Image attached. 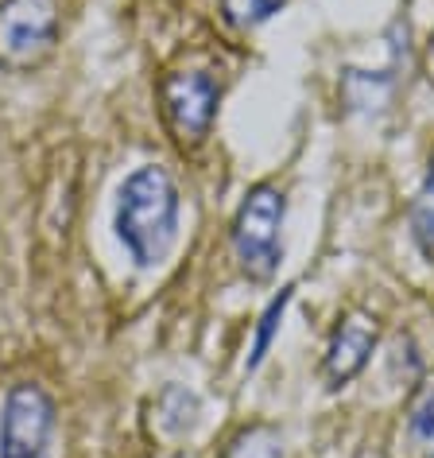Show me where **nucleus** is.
Returning a JSON list of instances; mask_svg holds the SVG:
<instances>
[{"label":"nucleus","instance_id":"8","mask_svg":"<svg viewBox=\"0 0 434 458\" xmlns=\"http://www.w3.org/2000/svg\"><path fill=\"white\" fill-rule=\"evenodd\" d=\"M221 458H283V439L271 423H253L233 435Z\"/></svg>","mask_w":434,"mask_h":458},{"label":"nucleus","instance_id":"1","mask_svg":"<svg viewBox=\"0 0 434 458\" xmlns=\"http://www.w3.org/2000/svg\"><path fill=\"white\" fill-rule=\"evenodd\" d=\"M117 237L136 268H159L179 237V187L167 167L144 164L121 182L117 194Z\"/></svg>","mask_w":434,"mask_h":458},{"label":"nucleus","instance_id":"5","mask_svg":"<svg viewBox=\"0 0 434 458\" xmlns=\"http://www.w3.org/2000/svg\"><path fill=\"white\" fill-rule=\"evenodd\" d=\"M159 106L179 144H202L217 117V82L202 71H175L159 82Z\"/></svg>","mask_w":434,"mask_h":458},{"label":"nucleus","instance_id":"10","mask_svg":"<svg viewBox=\"0 0 434 458\" xmlns=\"http://www.w3.org/2000/svg\"><path fill=\"white\" fill-rule=\"evenodd\" d=\"M159 423H163L171 435L190 431L194 423H198V396L179 385L163 388V396H159Z\"/></svg>","mask_w":434,"mask_h":458},{"label":"nucleus","instance_id":"7","mask_svg":"<svg viewBox=\"0 0 434 458\" xmlns=\"http://www.w3.org/2000/svg\"><path fill=\"white\" fill-rule=\"evenodd\" d=\"M411 242L434 265V159H430V171L422 179L415 202H411Z\"/></svg>","mask_w":434,"mask_h":458},{"label":"nucleus","instance_id":"12","mask_svg":"<svg viewBox=\"0 0 434 458\" xmlns=\"http://www.w3.org/2000/svg\"><path fill=\"white\" fill-rule=\"evenodd\" d=\"M288 0H221V13L233 28H256L271 20Z\"/></svg>","mask_w":434,"mask_h":458},{"label":"nucleus","instance_id":"2","mask_svg":"<svg viewBox=\"0 0 434 458\" xmlns=\"http://www.w3.org/2000/svg\"><path fill=\"white\" fill-rule=\"evenodd\" d=\"M283 214H288V199L271 182H260L245 194L241 210L233 217V257L237 268L253 284H268L280 272L283 260Z\"/></svg>","mask_w":434,"mask_h":458},{"label":"nucleus","instance_id":"6","mask_svg":"<svg viewBox=\"0 0 434 458\" xmlns=\"http://www.w3.org/2000/svg\"><path fill=\"white\" fill-rule=\"evenodd\" d=\"M376 338H380L376 318L361 315V311L341 315L334 335H330V346L322 353V381H326V388H334V393L338 388H346L353 377L369 365L372 350H376Z\"/></svg>","mask_w":434,"mask_h":458},{"label":"nucleus","instance_id":"11","mask_svg":"<svg viewBox=\"0 0 434 458\" xmlns=\"http://www.w3.org/2000/svg\"><path fill=\"white\" fill-rule=\"evenodd\" d=\"M291 295H295V288H283L276 300L268 303V311L260 315V323H256V342H253V353H248V373H256L260 365H264L271 342H276V335H280V323H283V311H288Z\"/></svg>","mask_w":434,"mask_h":458},{"label":"nucleus","instance_id":"4","mask_svg":"<svg viewBox=\"0 0 434 458\" xmlns=\"http://www.w3.org/2000/svg\"><path fill=\"white\" fill-rule=\"evenodd\" d=\"M54 435V400L39 385H13L0 408V458H43Z\"/></svg>","mask_w":434,"mask_h":458},{"label":"nucleus","instance_id":"9","mask_svg":"<svg viewBox=\"0 0 434 458\" xmlns=\"http://www.w3.org/2000/svg\"><path fill=\"white\" fill-rule=\"evenodd\" d=\"M407 439L419 458H434V385L411 400L407 408Z\"/></svg>","mask_w":434,"mask_h":458},{"label":"nucleus","instance_id":"3","mask_svg":"<svg viewBox=\"0 0 434 458\" xmlns=\"http://www.w3.org/2000/svg\"><path fill=\"white\" fill-rule=\"evenodd\" d=\"M59 43V0H0V71L31 74Z\"/></svg>","mask_w":434,"mask_h":458}]
</instances>
